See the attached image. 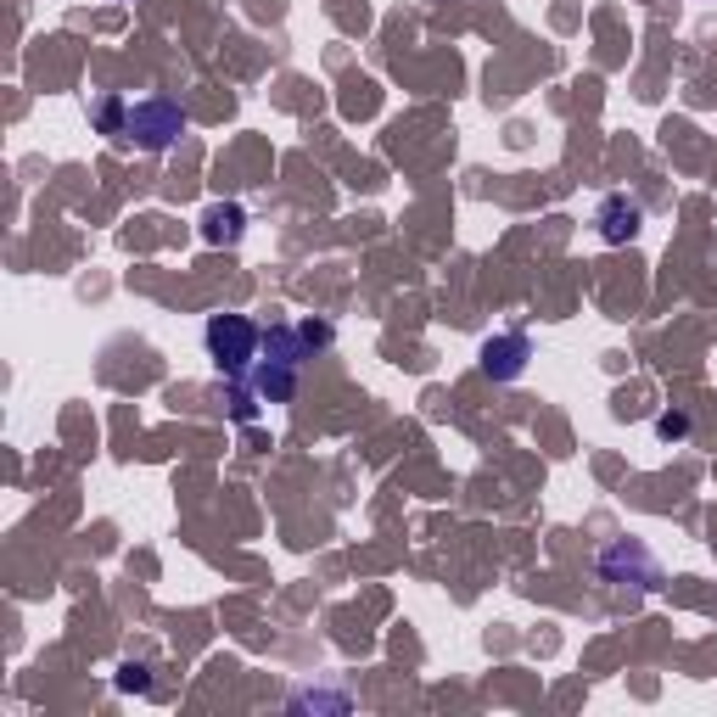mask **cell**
I'll use <instances>...</instances> for the list:
<instances>
[{"instance_id": "1", "label": "cell", "mask_w": 717, "mask_h": 717, "mask_svg": "<svg viewBox=\"0 0 717 717\" xmlns=\"http://www.w3.org/2000/svg\"><path fill=\"white\" fill-rule=\"evenodd\" d=\"M258 325L253 320H241V314H213L208 320V353H213V365L230 370V376H247V359L258 353Z\"/></svg>"}, {"instance_id": "2", "label": "cell", "mask_w": 717, "mask_h": 717, "mask_svg": "<svg viewBox=\"0 0 717 717\" xmlns=\"http://www.w3.org/2000/svg\"><path fill=\"white\" fill-rule=\"evenodd\" d=\"M185 135V113L174 101H141V107H129L124 118V141L146 146V152H163Z\"/></svg>"}, {"instance_id": "3", "label": "cell", "mask_w": 717, "mask_h": 717, "mask_svg": "<svg viewBox=\"0 0 717 717\" xmlns=\"http://www.w3.org/2000/svg\"><path fill=\"white\" fill-rule=\"evenodd\" d=\"M639 219H645V213H639V202L611 197V202L600 208V236H605V241H633V236H639Z\"/></svg>"}, {"instance_id": "4", "label": "cell", "mask_w": 717, "mask_h": 717, "mask_svg": "<svg viewBox=\"0 0 717 717\" xmlns=\"http://www.w3.org/2000/svg\"><path fill=\"white\" fill-rule=\"evenodd\" d=\"M521 353H527V342L510 337V342H488V348H482V359H488L493 376H516V370H521Z\"/></svg>"}, {"instance_id": "5", "label": "cell", "mask_w": 717, "mask_h": 717, "mask_svg": "<svg viewBox=\"0 0 717 717\" xmlns=\"http://www.w3.org/2000/svg\"><path fill=\"white\" fill-rule=\"evenodd\" d=\"M241 236V208H208V241H236Z\"/></svg>"}, {"instance_id": "6", "label": "cell", "mask_w": 717, "mask_h": 717, "mask_svg": "<svg viewBox=\"0 0 717 717\" xmlns=\"http://www.w3.org/2000/svg\"><path fill=\"white\" fill-rule=\"evenodd\" d=\"M684 426H689L684 415H661V421H656V432H661V437H684Z\"/></svg>"}]
</instances>
